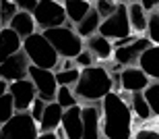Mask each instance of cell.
<instances>
[{
	"label": "cell",
	"instance_id": "obj_13",
	"mask_svg": "<svg viewBox=\"0 0 159 139\" xmlns=\"http://www.w3.org/2000/svg\"><path fill=\"white\" fill-rule=\"evenodd\" d=\"M101 102L83 106V139H101Z\"/></svg>",
	"mask_w": 159,
	"mask_h": 139
},
{
	"label": "cell",
	"instance_id": "obj_17",
	"mask_svg": "<svg viewBox=\"0 0 159 139\" xmlns=\"http://www.w3.org/2000/svg\"><path fill=\"white\" fill-rule=\"evenodd\" d=\"M85 48L95 56V60L106 62L110 58H114V44L110 40H106L103 36H99V33L89 37V40H85Z\"/></svg>",
	"mask_w": 159,
	"mask_h": 139
},
{
	"label": "cell",
	"instance_id": "obj_20",
	"mask_svg": "<svg viewBox=\"0 0 159 139\" xmlns=\"http://www.w3.org/2000/svg\"><path fill=\"white\" fill-rule=\"evenodd\" d=\"M128 19H130V27H132L134 33H147L149 15L145 12L141 2H128Z\"/></svg>",
	"mask_w": 159,
	"mask_h": 139
},
{
	"label": "cell",
	"instance_id": "obj_26",
	"mask_svg": "<svg viewBox=\"0 0 159 139\" xmlns=\"http://www.w3.org/2000/svg\"><path fill=\"white\" fill-rule=\"evenodd\" d=\"M17 12H19V6H17L15 0H4V2H0V27H8Z\"/></svg>",
	"mask_w": 159,
	"mask_h": 139
},
{
	"label": "cell",
	"instance_id": "obj_15",
	"mask_svg": "<svg viewBox=\"0 0 159 139\" xmlns=\"http://www.w3.org/2000/svg\"><path fill=\"white\" fill-rule=\"evenodd\" d=\"M23 50V40L11 29V27H2L0 29V65L11 58V56L19 54Z\"/></svg>",
	"mask_w": 159,
	"mask_h": 139
},
{
	"label": "cell",
	"instance_id": "obj_25",
	"mask_svg": "<svg viewBox=\"0 0 159 139\" xmlns=\"http://www.w3.org/2000/svg\"><path fill=\"white\" fill-rule=\"evenodd\" d=\"M15 114H17L15 100H12L11 93H6V96L0 98V127H2V125H6V122L11 121Z\"/></svg>",
	"mask_w": 159,
	"mask_h": 139
},
{
	"label": "cell",
	"instance_id": "obj_32",
	"mask_svg": "<svg viewBox=\"0 0 159 139\" xmlns=\"http://www.w3.org/2000/svg\"><path fill=\"white\" fill-rule=\"evenodd\" d=\"M46 106H48V104L43 102V100H39V98H37L35 102H33V106H31V110H29L31 118H33V121H35L37 125H39V122H41V118H43V112H46Z\"/></svg>",
	"mask_w": 159,
	"mask_h": 139
},
{
	"label": "cell",
	"instance_id": "obj_22",
	"mask_svg": "<svg viewBox=\"0 0 159 139\" xmlns=\"http://www.w3.org/2000/svg\"><path fill=\"white\" fill-rule=\"evenodd\" d=\"M99 27H101V17L97 15V11L93 8V11L89 12L87 17L75 27V29H77V33L83 37V40H89V37H93V36L99 33Z\"/></svg>",
	"mask_w": 159,
	"mask_h": 139
},
{
	"label": "cell",
	"instance_id": "obj_37",
	"mask_svg": "<svg viewBox=\"0 0 159 139\" xmlns=\"http://www.w3.org/2000/svg\"><path fill=\"white\" fill-rule=\"evenodd\" d=\"M37 139H60V137H58V133H39Z\"/></svg>",
	"mask_w": 159,
	"mask_h": 139
},
{
	"label": "cell",
	"instance_id": "obj_35",
	"mask_svg": "<svg viewBox=\"0 0 159 139\" xmlns=\"http://www.w3.org/2000/svg\"><path fill=\"white\" fill-rule=\"evenodd\" d=\"M141 4H143V8H145V12L151 15V12H155L159 8V0H143Z\"/></svg>",
	"mask_w": 159,
	"mask_h": 139
},
{
	"label": "cell",
	"instance_id": "obj_28",
	"mask_svg": "<svg viewBox=\"0 0 159 139\" xmlns=\"http://www.w3.org/2000/svg\"><path fill=\"white\" fill-rule=\"evenodd\" d=\"M143 93H145V100H147L153 116L159 118V81H151V85H149Z\"/></svg>",
	"mask_w": 159,
	"mask_h": 139
},
{
	"label": "cell",
	"instance_id": "obj_7",
	"mask_svg": "<svg viewBox=\"0 0 159 139\" xmlns=\"http://www.w3.org/2000/svg\"><path fill=\"white\" fill-rule=\"evenodd\" d=\"M39 125L29 112H17L11 121L0 127V139H37Z\"/></svg>",
	"mask_w": 159,
	"mask_h": 139
},
{
	"label": "cell",
	"instance_id": "obj_29",
	"mask_svg": "<svg viewBox=\"0 0 159 139\" xmlns=\"http://www.w3.org/2000/svg\"><path fill=\"white\" fill-rule=\"evenodd\" d=\"M118 6H120V2H114V0H97V2H93V8L97 11L101 21H106L107 17H112L114 12L118 11Z\"/></svg>",
	"mask_w": 159,
	"mask_h": 139
},
{
	"label": "cell",
	"instance_id": "obj_24",
	"mask_svg": "<svg viewBox=\"0 0 159 139\" xmlns=\"http://www.w3.org/2000/svg\"><path fill=\"white\" fill-rule=\"evenodd\" d=\"M56 104L62 106L64 110L75 108V106H81L79 98L75 96V89L72 87H58V93H56Z\"/></svg>",
	"mask_w": 159,
	"mask_h": 139
},
{
	"label": "cell",
	"instance_id": "obj_1",
	"mask_svg": "<svg viewBox=\"0 0 159 139\" xmlns=\"http://www.w3.org/2000/svg\"><path fill=\"white\" fill-rule=\"evenodd\" d=\"M132 122L134 114L130 110V104L118 91H112L107 98H103L101 102L103 139H132Z\"/></svg>",
	"mask_w": 159,
	"mask_h": 139
},
{
	"label": "cell",
	"instance_id": "obj_2",
	"mask_svg": "<svg viewBox=\"0 0 159 139\" xmlns=\"http://www.w3.org/2000/svg\"><path fill=\"white\" fill-rule=\"evenodd\" d=\"M114 83H116V79L107 71V67L95 65L91 69L81 71V79L72 89H75V96L79 98V102H83V106L99 104L103 102V98H107L114 91Z\"/></svg>",
	"mask_w": 159,
	"mask_h": 139
},
{
	"label": "cell",
	"instance_id": "obj_21",
	"mask_svg": "<svg viewBox=\"0 0 159 139\" xmlns=\"http://www.w3.org/2000/svg\"><path fill=\"white\" fill-rule=\"evenodd\" d=\"M139 67L147 73L149 79L159 81V46H151V48H149L147 52L141 56Z\"/></svg>",
	"mask_w": 159,
	"mask_h": 139
},
{
	"label": "cell",
	"instance_id": "obj_19",
	"mask_svg": "<svg viewBox=\"0 0 159 139\" xmlns=\"http://www.w3.org/2000/svg\"><path fill=\"white\" fill-rule=\"evenodd\" d=\"M64 11L66 17H68V23L77 27L83 19L87 17L89 12L93 11V2H87V0H64Z\"/></svg>",
	"mask_w": 159,
	"mask_h": 139
},
{
	"label": "cell",
	"instance_id": "obj_16",
	"mask_svg": "<svg viewBox=\"0 0 159 139\" xmlns=\"http://www.w3.org/2000/svg\"><path fill=\"white\" fill-rule=\"evenodd\" d=\"M62 116H64V108L62 106H58L56 102L48 104L43 118L39 122V133H56L62 127Z\"/></svg>",
	"mask_w": 159,
	"mask_h": 139
},
{
	"label": "cell",
	"instance_id": "obj_10",
	"mask_svg": "<svg viewBox=\"0 0 159 139\" xmlns=\"http://www.w3.org/2000/svg\"><path fill=\"white\" fill-rule=\"evenodd\" d=\"M29 69H31V62H29V58H27V54L21 50L19 54L6 58V60L0 65V79H4L8 83L29 79Z\"/></svg>",
	"mask_w": 159,
	"mask_h": 139
},
{
	"label": "cell",
	"instance_id": "obj_30",
	"mask_svg": "<svg viewBox=\"0 0 159 139\" xmlns=\"http://www.w3.org/2000/svg\"><path fill=\"white\" fill-rule=\"evenodd\" d=\"M145 36L151 40L153 46H159V12H151L149 15V27H147V33Z\"/></svg>",
	"mask_w": 159,
	"mask_h": 139
},
{
	"label": "cell",
	"instance_id": "obj_5",
	"mask_svg": "<svg viewBox=\"0 0 159 139\" xmlns=\"http://www.w3.org/2000/svg\"><path fill=\"white\" fill-rule=\"evenodd\" d=\"M33 19H35L39 31L64 27V25L68 23L64 4L58 2V0H39L37 6H35V11H33Z\"/></svg>",
	"mask_w": 159,
	"mask_h": 139
},
{
	"label": "cell",
	"instance_id": "obj_4",
	"mask_svg": "<svg viewBox=\"0 0 159 139\" xmlns=\"http://www.w3.org/2000/svg\"><path fill=\"white\" fill-rule=\"evenodd\" d=\"M23 52L27 54L29 62L33 67L48 69V71H56V67L60 65V56L54 50V46L48 42V37L37 31L31 37H27L23 42Z\"/></svg>",
	"mask_w": 159,
	"mask_h": 139
},
{
	"label": "cell",
	"instance_id": "obj_14",
	"mask_svg": "<svg viewBox=\"0 0 159 139\" xmlns=\"http://www.w3.org/2000/svg\"><path fill=\"white\" fill-rule=\"evenodd\" d=\"M60 131L64 133L66 139H83V106L64 110Z\"/></svg>",
	"mask_w": 159,
	"mask_h": 139
},
{
	"label": "cell",
	"instance_id": "obj_27",
	"mask_svg": "<svg viewBox=\"0 0 159 139\" xmlns=\"http://www.w3.org/2000/svg\"><path fill=\"white\" fill-rule=\"evenodd\" d=\"M81 79V69H70V71H56V81L60 87H75Z\"/></svg>",
	"mask_w": 159,
	"mask_h": 139
},
{
	"label": "cell",
	"instance_id": "obj_18",
	"mask_svg": "<svg viewBox=\"0 0 159 139\" xmlns=\"http://www.w3.org/2000/svg\"><path fill=\"white\" fill-rule=\"evenodd\" d=\"M8 27H11L23 42L27 37H31L33 33H37V23H35V19H33V15H31V12H23V11H19L17 15H15V19L11 21Z\"/></svg>",
	"mask_w": 159,
	"mask_h": 139
},
{
	"label": "cell",
	"instance_id": "obj_31",
	"mask_svg": "<svg viewBox=\"0 0 159 139\" xmlns=\"http://www.w3.org/2000/svg\"><path fill=\"white\" fill-rule=\"evenodd\" d=\"M75 65H77V67L81 69V71H85V69L95 67V65H97V60H95V56L91 54V52H89L87 48H85V50L81 52V54H79L77 58H75Z\"/></svg>",
	"mask_w": 159,
	"mask_h": 139
},
{
	"label": "cell",
	"instance_id": "obj_34",
	"mask_svg": "<svg viewBox=\"0 0 159 139\" xmlns=\"http://www.w3.org/2000/svg\"><path fill=\"white\" fill-rule=\"evenodd\" d=\"M37 2H39V0H17V6H19V11L31 12V15H33V11H35Z\"/></svg>",
	"mask_w": 159,
	"mask_h": 139
},
{
	"label": "cell",
	"instance_id": "obj_38",
	"mask_svg": "<svg viewBox=\"0 0 159 139\" xmlns=\"http://www.w3.org/2000/svg\"><path fill=\"white\" fill-rule=\"evenodd\" d=\"M157 12H159V8H157Z\"/></svg>",
	"mask_w": 159,
	"mask_h": 139
},
{
	"label": "cell",
	"instance_id": "obj_36",
	"mask_svg": "<svg viewBox=\"0 0 159 139\" xmlns=\"http://www.w3.org/2000/svg\"><path fill=\"white\" fill-rule=\"evenodd\" d=\"M8 87H11V83H8V81H4V79H0V98L8 93Z\"/></svg>",
	"mask_w": 159,
	"mask_h": 139
},
{
	"label": "cell",
	"instance_id": "obj_12",
	"mask_svg": "<svg viewBox=\"0 0 159 139\" xmlns=\"http://www.w3.org/2000/svg\"><path fill=\"white\" fill-rule=\"evenodd\" d=\"M120 85L128 93H143L151 85V79L141 67H128L120 71Z\"/></svg>",
	"mask_w": 159,
	"mask_h": 139
},
{
	"label": "cell",
	"instance_id": "obj_9",
	"mask_svg": "<svg viewBox=\"0 0 159 139\" xmlns=\"http://www.w3.org/2000/svg\"><path fill=\"white\" fill-rule=\"evenodd\" d=\"M153 44L147 36H139L132 44L124 46V48L114 50V62H118L122 69H128V67H139V60L141 56L151 48Z\"/></svg>",
	"mask_w": 159,
	"mask_h": 139
},
{
	"label": "cell",
	"instance_id": "obj_8",
	"mask_svg": "<svg viewBox=\"0 0 159 139\" xmlns=\"http://www.w3.org/2000/svg\"><path fill=\"white\" fill-rule=\"evenodd\" d=\"M29 79L33 81V85H35L37 98H39V100H43L46 104L56 102V93H58V87H60L58 81H56V73L48 71V69L33 67V65H31Z\"/></svg>",
	"mask_w": 159,
	"mask_h": 139
},
{
	"label": "cell",
	"instance_id": "obj_3",
	"mask_svg": "<svg viewBox=\"0 0 159 139\" xmlns=\"http://www.w3.org/2000/svg\"><path fill=\"white\" fill-rule=\"evenodd\" d=\"M48 37V42L54 46L62 60H75L83 50H85V40L77 33L75 25L66 23L64 27H56V29L41 31Z\"/></svg>",
	"mask_w": 159,
	"mask_h": 139
},
{
	"label": "cell",
	"instance_id": "obj_11",
	"mask_svg": "<svg viewBox=\"0 0 159 139\" xmlns=\"http://www.w3.org/2000/svg\"><path fill=\"white\" fill-rule=\"evenodd\" d=\"M8 93L15 100V108L17 112H29L33 102L37 100V89L31 79H23V81H15L8 87Z\"/></svg>",
	"mask_w": 159,
	"mask_h": 139
},
{
	"label": "cell",
	"instance_id": "obj_39",
	"mask_svg": "<svg viewBox=\"0 0 159 139\" xmlns=\"http://www.w3.org/2000/svg\"><path fill=\"white\" fill-rule=\"evenodd\" d=\"M0 29H2V27H0Z\"/></svg>",
	"mask_w": 159,
	"mask_h": 139
},
{
	"label": "cell",
	"instance_id": "obj_33",
	"mask_svg": "<svg viewBox=\"0 0 159 139\" xmlns=\"http://www.w3.org/2000/svg\"><path fill=\"white\" fill-rule=\"evenodd\" d=\"M132 139H159V131H157V129H149V127L139 129Z\"/></svg>",
	"mask_w": 159,
	"mask_h": 139
},
{
	"label": "cell",
	"instance_id": "obj_23",
	"mask_svg": "<svg viewBox=\"0 0 159 139\" xmlns=\"http://www.w3.org/2000/svg\"><path fill=\"white\" fill-rule=\"evenodd\" d=\"M130 110H132V114H134L139 121H149V118L153 116L147 100H145V93H132V96H130Z\"/></svg>",
	"mask_w": 159,
	"mask_h": 139
},
{
	"label": "cell",
	"instance_id": "obj_6",
	"mask_svg": "<svg viewBox=\"0 0 159 139\" xmlns=\"http://www.w3.org/2000/svg\"><path fill=\"white\" fill-rule=\"evenodd\" d=\"M132 33L134 31L130 27V19H128V2H120L118 11L114 12L112 17H107L106 21H101V27H99V36L110 40L112 44L132 36Z\"/></svg>",
	"mask_w": 159,
	"mask_h": 139
}]
</instances>
